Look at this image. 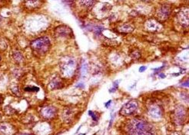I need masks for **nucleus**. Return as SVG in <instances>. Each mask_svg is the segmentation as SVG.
Listing matches in <instances>:
<instances>
[{
	"instance_id": "obj_1",
	"label": "nucleus",
	"mask_w": 189,
	"mask_h": 135,
	"mask_svg": "<svg viewBox=\"0 0 189 135\" xmlns=\"http://www.w3.org/2000/svg\"><path fill=\"white\" fill-rule=\"evenodd\" d=\"M127 131L131 134H151L154 133L153 128L143 120L134 119L130 121Z\"/></svg>"
},
{
	"instance_id": "obj_2",
	"label": "nucleus",
	"mask_w": 189,
	"mask_h": 135,
	"mask_svg": "<svg viewBox=\"0 0 189 135\" xmlns=\"http://www.w3.org/2000/svg\"><path fill=\"white\" fill-rule=\"evenodd\" d=\"M32 52L36 55H44L50 48V40L47 37H41L31 42Z\"/></svg>"
},
{
	"instance_id": "obj_3",
	"label": "nucleus",
	"mask_w": 189,
	"mask_h": 135,
	"mask_svg": "<svg viewBox=\"0 0 189 135\" xmlns=\"http://www.w3.org/2000/svg\"><path fill=\"white\" fill-rule=\"evenodd\" d=\"M76 69V62L71 58H68L66 61H63L61 65V72L66 77H70L73 75Z\"/></svg>"
},
{
	"instance_id": "obj_4",
	"label": "nucleus",
	"mask_w": 189,
	"mask_h": 135,
	"mask_svg": "<svg viewBox=\"0 0 189 135\" xmlns=\"http://www.w3.org/2000/svg\"><path fill=\"white\" fill-rule=\"evenodd\" d=\"M138 110V102L135 100H132L127 102L122 109L120 110V114L123 116H129L134 114Z\"/></svg>"
},
{
	"instance_id": "obj_5",
	"label": "nucleus",
	"mask_w": 189,
	"mask_h": 135,
	"mask_svg": "<svg viewBox=\"0 0 189 135\" xmlns=\"http://www.w3.org/2000/svg\"><path fill=\"white\" fill-rule=\"evenodd\" d=\"M56 109L52 106H47L41 111V115L45 119H52L56 115Z\"/></svg>"
},
{
	"instance_id": "obj_6",
	"label": "nucleus",
	"mask_w": 189,
	"mask_h": 135,
	"mask_svg": "<svg viewBox=\"0 0 189 135\" xmlns=\"http://www.w3.org/2000/svg\"><path fill=\"white\" fill-rule=\"evenodd\" d=\"M170 13H171V7L168 5H164L159 7L158 10V17L161 20H165L168 18Z\"/></svg>"
},
{
	"instance_id": "obj_7",
	"label": "nucleus",
	"mask_w": 189,
	"mask_h": 135,
	"mask_svg": "<svg viewBox=\"0 0 189 135\" xmlns=\"http://www.w3.org/2000/svg\"><path fill=\"white\" fill-rule=\"evenodd\" d=\"M42 4V0H25L24 1V5H25V8L31 10L41 7Z\"/></svg>"
},
{
	"instance_id": "obj_8",
	"label": "nucleus",
	"mask_w": 189,
	"mask_h": 135,
	"mask_svg": "<svg viewBox=\"0 0 189 135\" xmlns=\"http://www.w3.org/2000/svg\"><path fill=\"white\" fill-rule=\"evenodd\" d=\"M188 9H186V11H185V9L181 10L179 13L178 14V20L182 25H186L188 26Z\"/></svg>"
},
{
	"instance_id": "obj_9",
	"label": "nucleus",
	"mask_w": 189,
	"mask_h": 135,
	"mask_svg": "<svg viewBox=\"0 0 189 135\" xmlns=\"http://www.w3.org/2000/svg\"><path fill=\"white\" fill-rule=\"evenodd\" d=\"M146 28L150 32H156L160 28V23L155 19H149L146 22Z\"/></svg>"
},
{
	"instance_id": "obj_10",
	"label": "nucleus",
	"mask_w": 189,
	"mask_h": 135,
	"mask_svg": "<svg viewBox=\"0 0 189 135\" xmlns=\"http://www.w3.org/2000/svg\"><path fill=\"white\" fill-rule=\"evenodd\" d=\"M149 114L152 118H159L161 116V111L160 109V108L158 107V106H151L149 109Z\"/></svg>"
},
{
	"instance_id": "obj_11",
	"label": "nucleus",
	"mask_w": 189,
	"mask_h": 135,
	"mask_svg": "<svg viewBox=\"0 0 189 135\" xmlns=\"http://www.w3.org/2000/svg\"><path fill=\"white\" fill-rule=\"evenodd\" d=\"M79 4L81 7L90 9L95 6V0H79Z\"/></svg>"
},
{
	"instance_id": "obj_12",
	"label": "nucleus",
	"mask_w": 189,
	"mask_h": 135,
	"mask_svg": "<svg viewBox=\"0 0 189 135\" xmlns=\"http://www.w3.org/2000/svg\"><path fill=\"white\" fill-rule=\"evenodd\" d=\"M56 33L59 37H63V36H67L69 35V33H71V30L68 28L67 26H60L56 29Z\"/></svg>"
},
{
	"instance_id": "obj_13",
	"label": "nucleus",
	"mask_w": 189,
	"mask_h": 135,
	"mask_svg": "<svg viewBox=\"0 0 189 135\" xmlns=\"http://www.w3.org/2000/svg\"><path fill=\"white\" fill-rule=\"evenodd\" d=\"M185 116V111L183 108H179L178 110H177L175 112V119H176V122L181 123L184 121Z\"/></svg>"
},
{
	"instance_id": "obj_14",
	"label": "nucleus",
	"mask_w": 189,
	"mask_h": 135,
	"mask_svg": "<svg viewBox=\"0 0 189 135\" xmlns=\"http://www.w3.org/2000/svg\"><path fill=\"white\" fill-rule=\"evenodd\" d=\"M118 29L119 32H121L129 33V32H132L133 31L134 28L129 24H124L120 25V26L118 28Z\"/></svg>"
},
{
	"instance_id": "obj_15",
	"label": "nucleus",
	"mask_w": 189,
	"mask_h": 135,
	"mask_svg": "<svg viewBox=\"0 0 189 135\" xmlns=\"http://www.w3.org/2000/svg\"><path fill=\"white\" fill-rule=\"evenodd\" d=\"M0 133L2 134H11L13 133V128L8 124H3L0 125Z\"/></svg>"
},
{
	"instance_id": "obj_16",
	"label": "nucleus",
	"mask_w": 189,
	"mask_h": 135,
	"mask_svg": "<svg viewBox=\"0 0 189 135\" xmlns=\"http://www.w3.org/2000/svg\"><path fill=\"white\" fill-rule=\"evenodd\" d=\"M61 86H62V83L61 82H59L58 80H53L52 82H51L50 84V87L52 88V89H55V88H61Z\"/></svg>"
},
{
	"instance_id": "obj_17",
	"label": "nucleus",
	"mask_w": 189,
	"mask_h": 135,
	"mask_svg": "<svg viewBox=\"0 0 189 135\" xmlns=\"http://www.w3.org/2000/svg\"><path fill=\"white\" fill-rule=\"evenodd\" d=\"M81 72V76H82L83 78L86 77L87 75V72H88V65H87L86 62H84V63L82 64Z\"/></svg>"
},
{
	"instance_id": "obj_18",
	"label": "nucleus",
	"mask_w": 189,
	"mask_h": 135,
	"mask_svg": "<svg viewBox=\"0 0 189 135\" xmlns=\"http://www.w3.org/2000/svg\"><path fill=\"white\" fill-rule=\"evenodd\" d=\"M25 91H27V92H38L39 90V88L36 87H34V86H32V87H27L25 88Z\"/></svg>"
},
{
	"instance_id": "obj_19",
	"label": "nucleus",
	"mask_w": 189,
	"mask_h": 135,
	"mask_svg": "<svg viewBox=\"0 0 189 135\" xmlns=\"http://www.w3.org/2000/svg\"><path fill=\"white\" fill-rule=\"evenodd\" d=\"M88 114H89V115L91 116L92 118L93 121H98V117H97L96 114H95L94 112H92V111H90L89 112H88Z\"/></svg>"
},
{
	"instance_id": "obj_20",
	"label": "nucleus",
	"mask_w": 189,
	"mask_h": 135,
	"mask_svg": "<svg viewBox=\"0 0 189 135\" xmlns=\"http://www.w3.org/2000/svg\"><path fill=\"white\" fill-rule=\"evenodd\" d=\"M104 29L103 28H102V27H97V28H95V32L96 35H100L102 32V31Z\"/></svg>"
},
{
	"instance_id": "obj_21",
	"label": "nucleus",
	"mask_w": 189,
	"mask_h": 135,
	"mask_svg": "<svg viewBox=\"0 0 189 135\" xmlns=\"http://www.w3.org/2000/svg\"><path fill=\"white\" fill-rule=\"evenodd\" d=\"M65 1H66L68 4H72L76 0H65Z\"/></svg>"
},
{
	"instance_id": "obj_22",
	"label": "nucleus",
	"mask_w": 189,
	"mask_h": 135,
	"mask_svg": "<svg viewBox=\"0 0 189 135\" xmlns=\"http://www.w3.org/2000/svg\"><path fill=\"white\" fill-rule=\"evenodd\" d=\"M145 70H146V67L145 66H142V67H141L140 68H139V72H144V71H145Z\"/></svg>"
},
{
	"instance_id": "obj_23",
	"label": "nucleus",
	"mask_w": 189,
	"mask_h": 135,
	"mask_svg": "<svg viewBox=\"0 0 189 135\" xmlns=\"http://www.w3.org/2000/svg\"><path fill=\"white\" fill-rule=\"evenodd\" d=\"M118 82H115L113 83V85H114V88H118Z\"/></svg>"
},
{
	"instance_id": "obj_24",
	"label": "nucleus",
	"mask_w": 189,
	"mask_h": 135,
	"mask_svg": "<svg viewBox=\"0 0 189 135\" xmlns=\"http://www.w3.org/2000/svg\"><path fill=\"white\" fill-rule=\"evenodd\" d=\"M111 103H112V101H108V102L105 103V107H106V108H108V107H109V105H110Z\"/></svg>"
},
{
	"instance_id": "obj_25",
	"label": "nucleus",
	"mask_w": 189,
	"mask_h": 135,
	"mask_svg": "<svg viewBox=\"0 0 189 135\" xmlns=\"http://www.w3.org/2000/svg\"><path fill=\"white\" fill-rule=\"evenodd\" d=\"M158 76H159L160 78H165V75H163L162 73H159V74H158Z\"/></svg>"
},
{
	"instance_id": "obj_26",
	"label": "nucleus",
	"mask_w": 189,
	"mask_h": 135,
	"mask_svg": "<svg viewBox=\"0 0 189 135\" xmlns=\"http://www.w3.org/2000/svg\"><path fill=\"white\" fill-rule=\"evenodd\" d=\"M115 91H116V88H111L110 90H109V92H111V93H113V92H115Z\"/></svg>"
},
{
	"instance_id": "obj_27",
	"label": "nucleus",
	"mask_w": 189,
	"mask_h": 135,
	"mask_svg": "<svg viewBox=\"0 0 189 135\" xmlns=\"http://www.w3.org/2000/svg\"><path fill=\"white\" fill-rule=\"evenodd\" d=\"M185 87H188V81H186L185 84V83L182 84V86H185Z\"/></svg>"
},
{
	"instance_id": "obj_28",
	"label": "nucleus",
	"mask_w": 189,
	"mask_h": 135,
	"mask_svg": "<svg viewBox=\"0 0 189 135\" xmlns=\"http://www.w3.org/2000/svg\"><path fill=\"white\" fill-rule=\"evenodd\" d=\"M163 68H164V66H161V68H155V69H153V70H154V71H160V70H161V69H163Z\"/></svg>"
},
{
	"instance_id": "obj_29",
	"label": "nucleus",
	"mask_w": 189,
	"mask_h": 135,
	"mask_svg": "<svg viewBox=\"0 0 189 135\" xmlns=\"http://www.w3.org/2000/svg\"><path fill=\"white\" fill-rule=\"evenodd\" d=\"M146 1H149V0H146Z\"/></svg>"
},
{
	"instance_id": "obj_30",
	"label": "nucleus",
	"mask_w": 189,
	"mask_h": 135,
	"mask_svg": "<svg viewBox=\"0 0 189 135\" xmlns=\"http://www.w3.org/2000/svg\"><path fill=\"white\" fill-rule=\"evenodd\" d=\"M0 59H1V58H0Z\"/></svg>"
}]
</instances>
